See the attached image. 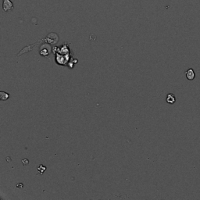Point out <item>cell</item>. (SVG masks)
I'll list each match as a JSON object with an SVG mask.
<instances>
[{
	"label": "cell",
	"instance_id": "obj_3",
	"mask_svg": "<svg viewBox=\"0 0 200 200\" xmlns=\"http://www.w3.org/2000/svg\"><path fill=\"white\" fill-rule=\"evenodd\" d=\"M166 101H167V103L169 104H174L175 102H176V98H175L174 95L172 93H169L168 95H167V98H166Z\"/></svg>",
	"mask_w": 200,
	"mask_h": 200
},
{
	"label": "cell",
	"instance_id": "obj_1",
	"mask_svg": "<svg viewBox=\"0 0 200 200\" xmlns=\"http://www.w3.org/2000/svg\"><path fill=\"white\" fill-rule=\"evenodd\" d=\"M3 3H2V9H3L4 12H9L10 10H13L14 7H13V2L10 0H2Z\"/></svg>",
	"mask_w": 200,
	"mask_h": 200
},
{
	"label": "cell",
	"instance_id": "obj_4",
	"mask_svg": "<svg viewBox=\"0 0 200 200\" xmlns=\"http://www.w3.org/2000/svg\"><path fill=\"white\" fill-rule=\"evenodd\" d=\"M9 97H10V95H9V94L7 93V92H0V98H1V100H7L8 99Z\"/></svg>",
	"mask_w": 200,
	"mask_h": 200
},
{
	"label": "cell",
	"instance_id": "obj_2",
	"mask_svg": "<svg viewBox=\"0 0 200 200\" xmlns=\"http://www.w3.org/2000/svg\"><path fill=\"white\" fill-rule=\"evenodd\" d=\"M185 75H186V78H187V79L189 80V81H192V80L195 79V71H194L193 69H192V68H189L188 70L186 71Z\"/></svg>",
	"mask_w": 200,
	"mask_h": 200
}]
</instances>
